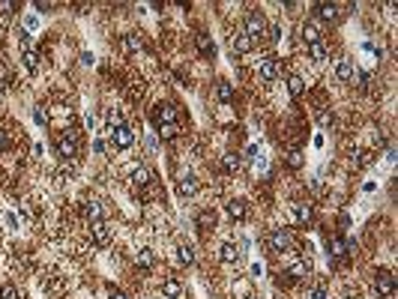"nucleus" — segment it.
<instances>
[{
  "label": "nucleus",
  "instance_id": "nucleus-1",
  "mask_svg": "<svg viewBox=\"0 0 398 299\" xmlns=\"http://www.w3.org/2000/svg\"><path fill=\"white\" fill-rule=\"evenodd\" d=\"M252 42L255 39H264V33H267V21H264V15L261 12H249V18H246V30H243Z\"/></svg>",
  "mask_w": 398,
  "mask_h": 299
},
{
  "label": "nucleus",
  "instance_id": "nucleus-2",
  "mask_svg": "<svg viewBox=\"0 0 398 299\" xmlns=\"http://www.w3.org/2000/svg\"><path fill=\"white\" fill-rule=\"evenodd\" d=\"M108 138H111V144H114V147H120V150H126V147H132V144H135V135H132V129H129V126L108 129Z\"/></svg>",
  "mask_w": 398,
  "mask_h": 299
},
{
  "label": "nucleus",
  "instance_id": "nucleus-3",
  "mask_svg": "<svg viewBox=\"0 0 398 299\" xmlns=\"http://www.w3.org/2000/svg\"><path fill=\"white\" fill-rule=\"evenodd\" d=\"M153 120H156V126H177V108L174 105H159L153 111Z\"/></svg>",
  "mask_w": 398,
  "mask_h": 299
},
{
  "label": "nucleus",
  "instance_id": "nucleus-4",
  "mask_svg": "<svg viewBox=\"0 0 398 299\" xmlns=\"http://www.w3.org/2000/svg\"><path fill=\"white\" fill-rule=\"evenodd\" d=\"M21 60H24L27 72H36V69H39V57H36V51L30 48V36H27V33H21Z\"/></svg>",
  "mask_w": 398,
  "mask_h": 299
},
{
  "label": "nucleus",
  "instance_id": "nucleus-5",
  "mask_svg": "<svg viewBox=\"0 0 398 299\" xmlns=\"http://www.w3.org/2000/svg\"><path fill=\"white\" fill-rule=\"evenodd\" d=\"M258 75H261L264 81H276V78H279V60H276V57H261Z\"/></svg>",
  "mask_w": 398,
  "mask_h": 299
},
{
  "label": "nucleus",
  "instance_id": "nucleus-6",
  "mask_svg": "<svg viewBox=\"0 0 398 299\" xmlns=\"http://www.w3.org/2000/svg\"><path fill=\"white\" fill-rule=\"evenodd\" d=\"M75 150H78L75 135H72V132H63V135H60V141H57V153H60L63 159H72V156H75Z\"/></svg>",
  "mask_w": 398,
  "mask_h": 299
},
{
  "label": "nucleus",
  "instance_id": "nucleus-7",
  "mask_svg": "<svg viewBox=\"0 0 398 299\" xmlns=\"http://www.w3.org/2000/svg\"><path fill=\"white\" fill-rule=\"evenodd\" d=\"M177 192H180V195H183V198H192V195H195V192H198V177H195V174H189V171H186V174H183V177H180V180H177Z\"/></svg>",
  "mask_w": 398,
  "mask_h": 299
},
{
  "label": "nucleus",
  "instance_id": "nucleus-8",
  "mask_svg": "<svg viewBox=\"0 0 398 299\" xmlns=\"http://www.w3.org/2000/svg\"><path fill=\"white\" fill-rule=\"evenodd\" d=\"M270 246H273V251H287V249L293 246V240H290V234H287V231H282V228H279V231H273V234H270Z\"/></svg>",
  "mask_w": 398,
  "mask_h": 299
},
{
  "label": "nucleus",
  "instance_id": "nucleus-9",
  "mask_svg": "<svg viewBox=\"0 0 398 299\" xmlns=\"http://www.w3.org/2000/svg\"><path fill=\"white\" fill-rule=\"evenodd\" d=\"M90 228H93V240H96V246H108V240H111L108 224H105V221H90Z\"/></svg>",
  "mask_w": 398,
  "mask_h": 299
},
{
  "label": "nucleus",
  "instance_id": "nucleus-10",
  "mask_svg": "<svg viewBox=\"0 0 398 299\" xmlns=\"http://www.w3.org/2000/svg\"><path fill=\"white\" fill-rule=\"evenodd\" d=\"M302 36H305L308 45L321 42V24H317V21H305V24H302Z\"/></svg>",
  "mask_w": 398,
  "mask_h": 299
},
{
  "label": "nucleus",
  "instance_id": "nucleus-11",
  "mask_svg": "<svg viewBox=\"0 0 398 299\" xmlns=\"http://www.w3.org/2000/svg\"><path fill=\"white\" fill-rule=\"evenodd\" d=\"M374 287H377L383 296H389V293L395 290V281H392V275H389V272H377V278H374Z\"/></svg>",
  "mask_w": 398,
  "mask_h": 299
},
{
  "label": "nucleus",
  "instance_id": "nucleus-12",
  "mask_svg": "<svg viewBox=\"0 0 398 299\" xmlns=\"http://www.w3.org/2000/svg\"><path fill=\"white\" fill-rule=\"evenodd\" d=\"M353 75H356L353 63H350V60H339V66H336V78H339V81H350Z\"/></svg>",
  "mask_w": 398,
  "mask_h": 299
},
{
  "label": "nucleus",
  "instance_id": "nucleus-13",
  "mask_svg": "<svg viewBox=\"0 0 398 299\" xmlns=\"http://www.w3.org/2000/svg\"><path fill=\"white\" fill-rule=\"evenodd\" d=\"M162 293H165L168 299H180V296H183V284H180L177 278H168V281L162 284Z\"/></svg>",
  "mask_w": 398,
  "mask_h": 299
},
{
  "label": "nucleus",
  "instance_id": "nucleus-14",
  "mask_svg": "<svg viewBox=\"0 0 398 299\" xmlns=\"http://www.w3.org/2000/svg\"><path fill=\"white\" fill-rule=\"evenodd\" d=\"M314 9H317V15H321L324 21H336L339 18V6L336 3H317Z\"/></svg>",
  "mask_w": 398,
  "mask_h": 299
},
{
  "label": "nucleus",
  "instance_id": "nucleus-15",
  "mask_svg": "<svg viewBox=\"0 0 398 299\" xmlns=\"http://www.w3.org/2000/svg\"><path fill=\"white\" fill-rule=\"evenodd\" d=\"M219 257H222V263H236V260H240V249L227 243V246L219 249Z\"/></svg>",
  "mask_w": 398,
  "mask_h": 299
},
{
  "label": "nucleus",
  "instance_id": "nucleus-16",
  "mask_svg": "<svg viewBox=\"0 0 398 299\" xmlns=\"http://www.w3.org/2000/svg\"><path fill=\"white\" fill-rule=\"evenodd\" d=\"M84 212H87L90 221H102V215H105V209H102L99 200H87V203H84Z\"/></svg>",
  "mask_w": 398,
  "mask_h": 299
},
{
  "label": "nucleus",
  "instance_id": "nucleus-17",
  "mask_svg": "<svg viewBox=\"0 0 398 299\" xmlns=\"http://www.w3.org/2000/svg\"><path fill=\"white\" fill-rule=\"evenodd\" d=\"M230 45H233V51H240V54H246V51L252 48V39H249L246 33H236V36L230 39Z\"/></svg>",
  "mask_w": 398,
  "mask_h": 299
},
{
  "label": "nucleus",
  "instance_id": "nucleus-18",
  "mask_svg": "<svg viewBox=\"0 0 398 299\" xmlns=\"http://www.w3.org/2000/svg\"><path fill=\"white\" fill-rule=\"evenodd\" d=\"M123 51H144V39H141L138 33H129V36L123 39Z\"/></svg>",
  "mask_w": 398,
  "mask_h": 299
},
{
  "label": "nucleus",
  "instance_id": "nucleus-19",
  "mask_svg": "<svg viewBox=\"0 0 398 299\" xmlns=\"http://www.w3.org/2000/svg\"><path fill=\"white\" fill-rule=\"evenodd\" d=\"M132 180H135V186H150V183H153V171H150V168H138V171L132 174Z\"/></svg>",
  "mask_w": 398,
  "mask_h": 299
},
{
  "label": "nucleus",
  "instance_id": "nucleus-20",
  "mask_svg": "<svg viewBox=\"0 0 398 299\" xmlns=\"http://www.w3.org/2000/svg\"><path fill=\"white\" fill-rule=\"evenodd\" d=\"M293 209H296V221L299 224H308L311 221V203H293Z\"/></svg>",
  "mask_w": 398,
  "mask_h": 299
},
{
  "label": "nucleus",
  "instance_id": "nucleus-21",
  "mask_svg": "<svg viewBox=\"0 0 398 299\" xmlns=\"http://www.w3.org/2000/svg\"><path fill=\"white\" fill-rule=\"evenodd\" d=\"M308 51H311V60H314V63H324V60H327V45H324V42L308 45Z\"/></svg>",
  "mask_w": 398,
  "mask_h": 299
},
{
  "label": "nucleus",
  "instance_id": "nucleus-22",
  "mask_svg": "<svg viewBox=\"0 0 398 299\" xmlns=\"http://www.w3.org/2000/svg\"><path fill=\"white\" fill-rule=\"evenodd\" d=\"M216 96H219V102H230V96H233V87H230L227 81H219V84H216Z\"/></svg>",
  "mask_w": 398,
  "mask_h": 299
},
{
  "label": "nucleus",
  "instance_id": "nucleus-23",
  "mask_svg": "<svg viewBox=\"0 0 398 299\" xmlns=\"http://www.w3.org/2000/svg\"><path fill=\"white\" fill-rule=\"evenodd\" d=\"M227 212H230L233 218H243V215H246V200H230V203H227Z\"/></svg>",
  "mask_w": 398,
  "mask_h": 299
},
{
  "label": "nucleus",
  "instance_id": "nucleus-24",
  "mask_svg": "<svg viewBox=\"0 0 398 299\" xmlns=\"http://www.w3.org/2000/svg\"><path fill=\"white\" fill-rule=\"evenodd\" d=\"M135 260H138L141 266H153V251H150V249H138V251H135Z\"/></svg>",
  "mask_w": 398,
  "mask_h": 299
},
{
  "label": "nucleus",
  "instance_id": "nucleus-25",
  "mask_svg": "<svg viewBox=\"0 0 398 299\" xmlns=\"http://www.w3.org/2000/svg\"><path fill=\"white\" fill-rule=\"evenodd\" d=\"M287 90H290V96H302V93H305L302 78H290V81H287Z\"/></svg>",
  "mask_w": 398,
  "mask_h": 299
},
{
  "label": "nucleus",
  "instance_id": "nucleus-26",
  "mask_svg": "<svg viewBox=\"0 0 398 299\" xmlns=\"http://www.w3.org/2000/svg\"><path fill=\"white\" fill-rule=\"evenodd\" d=\"M240 165H243V159L236 156V153H227V156H225V168H227V171H240Z\"/></svg>",
  "mask_w": 398,
  "mask_h": 299
},
{
  "label": "nucleus",
  "instance_id": "nucleus-27",
  "mask_svg": "<svg viewBox=\"0 0 398 299\" xmlns=\"http://www.w3.org/2000/svg\"><path fill=\"white\" fill-rule=\"evenodd\" d=\"M177 251H180V263H192L195 260V249L192 246H180Z\"/></svg>",
  "mask_w": 398,
  "mask_h": 299
},
{
  "label": "nucleus",
  "instance_id": "nucleus-28",
  "mask_svg": "<svg viewBox=\"0 0 398 299\" xmlns=\"http://www.w3.org/2000/svg\"><path fill=\"white\" fill-rule=\"evenodd\" d=\"M117 126H123V117H120L117 108H111V111H108V129H117Z\"/></svg>",
  "mask_w": 398,
  "mask_h": 299
},
{
  "label": "nucleus",
  "instance_id": "nucleus-29",
  "mask_svg": "<svg viewBox=\"0 0 398 299\" xmlns=\"http://www.w3.org/2000/svg\"><path fill=\"white\" fill-rule=\"evenodd\" d=\"M198 45H201V51H204L207 57H213V45H210V36H207V33L198 36Z\"/></svg>",
  "mask_w": 398,
  "mask_h": 299
},
{
  "label": "nucleus",
  "instance_id": "nucleus-30",
  "mask_svg": "<svg viewBox=\"0 0 398 299\" xmlns=\"http://www.w3.org/2000/svg\"><path fill=\"white\" fill-rule=\"evenodd\" d=\"M12 84V75H9V69L0 63V87H9Z\"/></svg>",
  "mask_w": 398,
  "mask_h": 299
},
{
  "label": "nucleus",
  "instance_id": "nucleus-31",
  "mask_svg": "<svg viewBox=\"0 0 398 299\" xmlns=\"http://www.w3.org/2000/svg\"><path fill=\"white\" fill-rule=\"evenodd\" d=\"M0 299H18L15 287H12V284H3V287H0Z\"/></svg>",
  "mask_w": 398,
  "mask_h": 299
},
{
  "label": "nucleus",
  "instance_id": "nucleus-32",
  "mask_svg": "<svg viewBox=\"0 0 398 299\" xmlns=\"http://www.w3.org/2000/svg\"><path fill=\"white\" fill-rule=\"evenodd\" d=\"M33 120H36L39 126H48V114H45V108H36V111H33Z\"/></svg>",
  "mask_w": 398,
  "mask_h": 299
},
{
  "label": "nucleus",
  "instance_id": "nucleus-33",
  "mask_svg": "<svg viewBox=\"0 0 398 299\" xmlns=\"http://www.w3.org/2000/svg\"><path fill=\"white\" fill-rule=\"evenodd\" d=\"M213 221H216V212H210V209L198 215V224H213Z\"/></svg>",
  "mask_w": 398,
  "mask_h": 299
},
{
  "label": "nucleus",
  "instance_id": "nucleus-34",
  "mask_svg": "<svg viewBox=\"0 0 398 299\" xmlns=\"http://www.w3.org/2000/svg\"><path fill=\"white\" fill-rule=\"evenodd\" d=\"M159 135H162V138H174L177 135V126H159Z\"/></svg>",
  "mask_w": 398,
  "mask_h": 299
},
{
  "label": "nucleus",
  "instance_id": "nucleus-35",
  "mask_svg": "<svg viewBox=\"0 0 398 299\" xmlns=\"http://www.w3.org/2000/svg\"><path fill=\"white\" fill-rule=\"evenodd\" d=\"M105 150H108V144H105L102 138H96V141H93V153H105Z\"/></svg>",
  "mask_w": 398,
  "mask_h": 299
},
{
  "label": "nucleus",
  "instance_id": "nucleus-36",
  "mask_svg": "<svg viewBox=\"0 0 398 299\" xmlns=\"http://www.w3.org/2000/svg\"><path fill=\"white\" fill-rule=\"evenodd\" d=\"M290 165L299 168V165H302V156H299V153H290Z\"/></svg>",
  "mask_w": 398,
  "mask_h": 299
},
{
  "label": "nucleus",
  "instance_id": "nucleus-37",
  "mask_svg": "<svg viewBox=\"0 0 398 299\" xmlns=\"http://www.w3.org/2000/svg\"><path fill=\"white\" fill-rule=\"evenodd\" d=\"M311 299H327V293H324L321 287H314V293H311Z\"/></svg>",
  "mask_w": 398,
  "mask_h": 299
},
{
  "label": "nucleus",
  "instance_id": "nucleus-38",
  "mask_svg": "<svg viewBox=\"0 0 398 299\" xmlns=\"http://www.w3.org/2000/svg\"><path fill=\"white\" fill-rule=\"evenodd\" d=\"M0 150H6V132L0 129Z\"/></svg>",
  "mask_w": 398,
  "mask_h": 299
},
{
  "label": "nucleus",
  "instance_id": "nucleus-39",
  "mask_svg": "<svg viewBox=\"0 0 398 299\" xmlns=\"http://www.w3.org/2000/svg\"><path fill=\"white\" fill-rule=\"evenodd\" d=\"M111 299H129L126 293H120V290H111Z\"/></svg>",
  "mask_w": 398,
  "mask_h": 299
}]
</instances>
